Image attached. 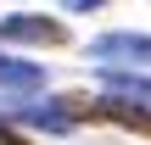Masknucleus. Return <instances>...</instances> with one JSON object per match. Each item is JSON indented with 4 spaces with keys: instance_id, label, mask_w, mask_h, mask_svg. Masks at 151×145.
<instances>
[{
    "instance_id": "obj_1",
    "label": "nucleus",
    "mask_w": 151,
    "mask_h": 145,
    "mask_svg": "<svg viewBox=\"0 0 151 145\" xmlns=\"http://www.w3.org/2000/svg\"><path fill=\"white\" fill-rule=\"evenodd\" d=\"M0 39L6 45H62L67 22H50L39 11H11V17H0Z\"/></svg>"
},
{
    "instance_id": "obj_2",
    "label": "nucleus",
    "mask_w": 151,
    "mask_h": 145,
    "mask_svg": "<svg viewBox=\"0 0 151 145\" xmlns=\"http://www.w3.org/2000/svg\"><path fill=\"white\" fill-rule=\"evenodd\" d=\"M90 123H118V129H129V134H151V101L101 95V101H90Z\"/></svg>"
},
{
    "instance_id": "obj_3",
    "label": "nucleus",
    "mask_w": 151,
    "mask_h": 145,
    "mask_svg": "<svg viewBox=\"0 0 151 145\" xmlns=\"http://www.w3.org/2000/svg\"><path fill=\"white\" fill-rule=\"evenodd\" d=\"M90 56H101V61H146L151 67V34H95Z\"/></svg>"
},
{
    "instance_id": "obj_4",
    "label": "nucleus",
    "mask_w": 151,
    "mask_h": 145,
    "mask_svg": "<svg viewBox=\"0 0 151 145\" xmlns=\"http://www.w3.org/2000/svg\"><path fill=\"white\" fill-rule=\"evenodd\" d=\"M0 89L34 95V89H45V67H34V61H17V56H0Z\"/></svg>"
},
{
    "instance_id": "obj_5",
    "label": "nucleus",
    "mask_w": 151,
    "mask_h": 145,
    "mask_svg": "<svg viewBox=\"0 0 151 145\" xmlns=\"http://www.w3.org/2000/svg\"><path fill=\"white\" fill-rule=\"evenodd\" d=\"M101 84H106V95L151 101V78H146V73H129V67H101Z\"/></svg>"
},
{
    "instance_id": "obj_6",
    "label": "nucleus",
    "mask_w": 151,
    "mask_h": 145,
    "mask_svg": "<svg viewBox=\"0 0 151 145\" xmlns=\"http://www.w3.org/2000/svg\"><path fill=\"white\" fill-rule=\"evenodd\" d=\"M67 11H95V6H106V0H62Z\"/></svg>"
}]
</instances>
